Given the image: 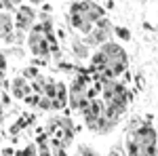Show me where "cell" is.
Segmentation results:
<instances>
[{
  "label": "cell",
  "instance_id": "cell-1",
  "mask_svg": "<svg viewBox=\"0 0 158 156\" xmlns=\"http://www.w3.org/2000/svg\"><path fill=\"white\" fill-rule=\"evenodd\" d=\"M27 47H30V51H32L36 57H42V59L49 57V42H47V34H44V30H42V23H34L30 27Z\"/></svg>",
  "mask_w": 158,
  "mask_h": 156
},
{
  "label": "cell",
  "instance_id": "cell-2",
  "mask_svg": "<svg viewBox=\"0 0 158 156\" xmlns=\"http://www.w3.org/2000/svg\"><path fill=\"white\" fill-rule=\"evenodd\" d=\"M131 139L135 144L143 145V148H150V145H156V129L152 122H141L133 133H131Z\"/></svg>",
  "mask_w": 158,
  "mask_h": 156
},
{
  "label": "cell",
  "instance_id": "cell-3",
  "mask_svg": "<svg viewBox=\"0 0 158 156\" xmlns=\"http://www.w3.org/2000/svg\"><path fill=\"white\" fill-rule=\"evenodd\" d=\"M17 15L13 17V23H15V30H23L27 32L32 25L36 23V11H34V6H27V4H19V9H17Z\"/></svg>",
  "mask_w": 158,
  "mask_h": 156
},
{
  "label": "cell",
  "instance_id": "cell-4",
  "mask_svg": "<svg viewBox=\"0 0 158 156\" xmlns=\"http://www.w3.org/2000/svg\"><path fill=\"white\" fill-rule=\"evenodd\" d=\"M112 40V30H101V27H93L91 34H86L82 44L86 48L91 47H97V44H103V42H110Z\"/></svg>",
  "mask_w": 158,
  "mask_h": 156
},
{
  "label": "cell",
  "instance_id": "cell-5",
  "mask_svg": "<svg viewBox=\"0 0 158 156\" xmlns=\"http://www.w3.org/2000/svg\"><path fill=\"white\" fill-rule=\"evenodd\" d=\"M85 19L89 21V23H97L99 19H103L106 17V11H103V6L101 4H97V2H93V0H89V4H86V9H85Z\"/></svg>",
  "mask_w": 158,
  "mask_h": 156
},
{
  "label": "cell",
  "instance_id": "cell-6",
  "mask_svg": "<svg viewBox=\"0 0 158 156\" xmlns=\"http://www.w3.org/2000/svg\"><path fill=\"white\" fill-rule=\"evenodd\" d=\"M9 86H11V95L17 97V99H23L25 95H30V93H32V91H30V82H27V80H23L21 76L13 78Z\"/></svg>",
  "mask_w": 158,
  "mask_h": 156
},
{
  "label": "cell",
  "instance_id": "cell-7",
  "mask_svg": "<svg viewBox=\"0 0 158 156\" xmlns=\"http://www.w3.org/2000/svg\"><path fill=\"white\" fill-rule=\"evenodd\" d=\"M70 27H72L74 32H80V34H91V30H93V23H89L85 19V15L80 13V15H70Z\"/></svg>",
  "mask_w": 158,
  "mask_h": 156
},
{
  "label": "cell",
  "instance_id": "cell-8",
  "mask_svg": "<svg viewBox=\"0 0 158 156\" xmlns=\"http://www.w3.org/2000/svg\"><path fill=\"white\" fill-rule=\"evenodd\" d=\"M13 30H15V23H13V15L6 11H0V40L6 36V34H11Z\"/></svg>",
  "mask_w": 158,
  "mask_h": 156
},
{
  "label": "cell",
  "instance_id": "cell-9",
  "mask_svg": "<svg viewBox=\"0 0 158 156\" xmlns=\"http://www.w3.org/2000/svg\"><path fill=\"white\" fill-rule=\"evenodd\" d=\"M72 51L78 59H86L89 57V48L82 44V40H72Z\"/></svg>",
  "mask_w": 158,
  "mask_h": 156
},
{
  "label": "cell",
  "instance_id": "cell-10",
  "mask_svg": "<svg viewBox=\"0 0 158 156\" xmlns=\"http://www.w3.org/2000/svg\"><path fill=\"white\" fill-rule=\"evenodd\" d=\"M86 4H89V0H74L72 4H70V15H80V13H85Z\"/></svg>",
  "mask_w": 158,
  "mask_h": 156
},
{
  "label": "cell",
  "instance_id": "cell-11",
  "mask_svg": "<svg viewBox=\"0 0 158 156\" xmlns=\"http://www.w3.org/2000/svg\"><path fill=\"white\" fill-rule=\"evenodd\" d=\"M55 86H57V95H55V99H59L63 106H68V89H65V84L63 82H55Z\"/></svg>",
  "mask_w": 158,
  "mask_h": 156
},
{
  "label": "cell",
  "instance_id": "cell-12",
  "mask_svg": "<svg viewBox=\"0 0 158 156\" xmlns=\"http://www.w3.org/2000/svg\"><path fill=\"white\" fill-rule=\"evenodd\" d=\"M112 32H114L116 36L120 38V40H131V30H129V27H122V25H116V27H112Z\"/></svg>",
  "mask_w": 158,
  "mask_h": 156
},
{
  "label": "cell",
  "instance_id": "cell-13",
  "mask_svg": "<svg viewBox=\"0 0 158 156\" xmlns=\"http://www.w3.org/2000/svg\"><path fill=\"white\" fill-rule=\"evenodd\" d=\"M38 74H40V72H38L36 68H34V65H30V68H25L23 72H21V78H23V80H27V82H32Z\"/></svg>",
  "mask_w": 158,
  "mask_h": 156
},
{
  "label": "cell",
  "instance_id": "cell-14",
  "mask_svg": "<svg viewBox=\"0 0 158 156\" xmlns=\"http://www.w3.org/2000/svg\"><path fill=\"white\" fill-rule=\"evenodd\" d=\"M6 55H11V57H15V59H21L25 53H23V48H21V47H9V48H6Z\"/></svg>",
  "mask_w": 158,
  "mask_h": 156
},
{
  "label": "cell",
  "instance_id": "cell-15",
  "mask_svg": "<svg viewBox=\"0 0 158 156\" xmlns=\"http://www.w3.org/2000/svg\"><path fill=\"white\" fill-rule=\"evenodd\" d=\"M76 156H99L93 148H89V145H80L78 148V152H76Z\"/></svg>",
  "mask_w": 158,
  "mask_h": 156
},
{
  "label": "cell",
  "instance_id": "cell-16",
  "mask_svg": "<svg viewBox=\"0 0 158 156\" xmlns=\"http://www.w3.org/2000/svg\"><path fill=\"white\" fill-rule=\"evenodd\" d=\"M13 36H15V44H21V42L27 40V32H23V30H13Z\"/></svg>",
  "mask_w": 158,
  "mask_h": 156
},
{
  "label": "cell",
  "instance_id": "cell-17",
  "mask_svg": "<svg viewBox=\"0 0 158 156\" xmlns=\"http://www.w3.org/2000/svg\"><path fill=\"white\" fill-rule=\"evenodd\" d=\"M36 108L51 110V99H49V97H44V95H40V97H38V106H36Z\"/></svg>",
  "mask_w": 158,
  "mask_h": 156
},
{
  "label": "cell",
  "instance_id": "cell-18",
  "mask_svg": "<svg viewBox=\"0 0 158 156\" xmlns=\"http://www.w3.org/2000/svg\"><path fill=\"white\" fill-rule=\"evenodd\" d=\"M0 11H6V13H9V11H17V6H13V4H11V0H0Z\"/></svg>",
  "mask_w": 158,
  "mask_h": 156
},
{
  "label": "cell",
  "instance_id": "cell-19",
  "mask_svg": "<svg viewBox=\"0 0 158 156\" xmlns=\"http://www.w3.org/2000/svg\"><path fill=\"white\" fill-rule=\"evenodd\" d=\"M38 97H40V95H36V93H30V95H25L23 99H25V103H27V106H38Z\"/></svg>",
  "mask_w": 158,
  "mask_h": 156
},
{
  "label": "cell",
  "instance_id": "cell-20",
  "mask_svg": "<svg viewBox=\"0 0 158 156\" xmlns=\"http://www.w3.org/2000/svg\"><path fill=\"white\" fill-rule=\"evenodd\" d=\"M25 152V156H38V152H36V144H30L27 148L23 150Z\"/></svg>",
  "mask_w": 158,
  "mask_h": 156
},
{
  "label": "cell",
  "instance_id": "cell-21",
  "mask_svg": "<svg viewBox=\"0 0 158 156\" xmlns=\"http://www.w3.org/2000/svg\"><path fill=\"white\" fill-rule=\"evenodd\" d=\"M6 70V55L0 51V72H4Z\"/></svg>",
  "mask_w": 158,
  "mask_h": 156
},
{
  "label": "cell",
  "instance_id": "cell-22",
  "mask_svg": "<svg viewBox=\"0 0 158 156\" xmlns=\"http://www.w3.org/2000/svg\"><path fill=\"white\" fill-rule=\"evenodd\" d=\"M2 154H4V156H13V154H15V150H13V148H4Z\"/></svg>",
  "mask_w": 158,
  "mask_h": 156
},
{
  "label": "cell",
  "instance_id": "cell-23",
  "mask_svg": "<svg viewBox=\"0 0 158 156\" xmlns=\"http://www.w3.org/2000/svg\"><path fill=\"white\" fill-rule=\"evenodd\" d=\"M38 156H53V154H51V150L47 148V150H40V152H38Z\"/></svg>",
  "mask_w": 158,
  "mask_h": 156
},
{
  "label": "cell",
  "instance_id": "cell-24",
  "mask_svg": "<svg viewBox=\"0 0 158 156\" xmlns=\"http://www.w3.org/2000/svg\"><path fill=\"white\" fill-rule=\"evenodd\" d=\"M108 156H120V152H118V150L114 148V150H110V154H108Z\"/></svg>",
  "mask_w": 158,
  "mask_h": 156
},
{
  "label": "cell",
  "instance_id": "cell-25",
  "mask_svg": "<svg viewBox=\"0 0 158 156\" xmlns=\"http://www.w3.org/2000/svg\"><path fill=\"white\" fill-rule=\"evenodd\" d=\"M4 120V108H2V103H0V122Z\"/></svg>",
  "mask_w": 158,
  "mask_h": 156
},
{
  "label": "cell",
  "instance_id": "cell-26",
  "mask_svg": "<svg viewBox=\"0 0 158 156\" xmlns=\"http://www.w3.org/2000/svg\"><path fill=\"white\" fill-rule=\"evenodd\" d=\"M21 2H23V0H11V4H13V6H19Z\"/></svg>",
  "mask_w": 158,
  "mask_h": 156
},
{
  "label": "cell",
  "instance_id": "cell-27",
  "mask_svg": "<svg viewBox=\"0 0 158 156\" xmlns=\"http://www.w3.org/2000/svg\"><path fill=\"white\" fill-rule=\"evenodd\" d=\"M27 2H30V4H42L44 0H27Z\"/></svg>",
  "mask_w": 158,
  "mask_h": 156
},
{
  "label": "cell",
  "instance_id": "cell-28",
  "mask_svg": "<svg viewBox=\"0 0 158 156\" xmlns=\"http://www.w3.org/2000/svg\"><path fill=\"white\" fill-rule=\"evenodd\" d=\"M13 156H25V152H23V150H17V152H15Z\"/></svg>",
  "mask_w": 158,
  "mask_h": 156
},
{
  "label": "cell",
  "instance_id": "cell-29",
  "mask_svg": "<svg viewBox=\"0 0 158 156\" xmlns=\"http://www.w3.org/2000/svg\"><path fill=\"white\" fill-rule=\"evenodd\" d=\"M0 156H4V154H0Z\"/></svg>",
  "mask_w": 158,
  "mask_h": 156
}]
</instances>
